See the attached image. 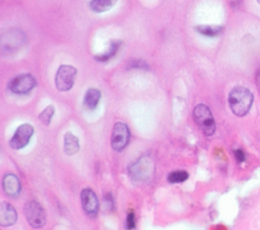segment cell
Masks as SVG:
<instances>
[{
	"mask_svg": "<svg viewBox=\"0 0 260 230\" xmlns=\"http://www.w3.org/2000/svg\"><path fill=\"white\" fill-rule=\"evenodd\" d=\"M254 96L252 92L243 85L235 87L229 95V105L232 112L238 117L247 115L253 105Z\"/></svg>",
	"mask_w": 260,
	"mask_h": 230,
	"instance_id": "6da1fadb",
	"label": "cell"
},
{
	"mask_svg": "<svg viewBox=\"0 0 260 230\" xmlns=\"http://www.w3.org/2000/svg\"><path fill=\"white\" fill-rule=\"evenodd\" d=\"M193 119L204 135L210 136L215 132L216 125L213 115L209 107L205 104H198L195 106L193 110Z\"/></svg>",
	"mask_w": 260,
	"mask_h": 230,
	"instance_id": "7a4b0ae2",
	"label": "cell"
},
{
	"mask_svg": "<svg viewBox=\"0 0 260 230\" xmlns=\"http://www.w3.org/2000/svg\"><path fill=\"white\" fill-rule=\"evenodd\" d=\"M25 43V34L18 28L8 30L1 36V52L10 54L17 52Z\"/></svg>",
	"mask_w": 260,
	"mask_h": 230,
	"instance_id": "3957f363",
	"label": "cell"
},
{
	"mask_svg": "<svg viewBox=\"0 0 260 230\" xmlns=\"http://www.w3.org/2000/svg\"><path fill=\"white\" fill-rule=\"evenodd\" d=\"M77 75V69L68 64L59 66L55 75V85L60 92H67L72 89Z\"/></svg>",
	"mask_w": 260,
	"mask_h": 230,
	"instance_id": "277c9868",
	"label": "cell"
},
{
	"mask_svg": "<svg viewBox=\"0 0 260 230\" xmlns=\"http://www.w3.org/2000/svg\"><path fill=\"white\" fill-rule=\"evenodd\" d=\"M37 85V79L29 73H22L12 77L7 88L8 90L16 95H25L32 91Z\"/></svg>",
	"mask_w": 260,
	"mask_h": 230,
	"instance_id": "5b68a950",
	"label": "cell"
},
{
	"mask_svg": "<svg viewBox=\"0 0 260 230\" xmlns=\"http://www.w3.org/2000/svg\"><path fill=\"white\" fill-rule=\"evenodd\" d=\"M24 214L28 224L34 228H41L46 224V212L36 200H29L25 204Z\"/></svg>",
	"mask_w": 260,
	"mask_h": 230,
	"instance_id": "8992f818",
	"label": "cell"
},
{
	"mask_svg": "<svg viewBox=\"0 0 260 230\" xmlns=\"http://www.w3.org/2000/svg\"><path fill=\"white\" fill-rule=\"evenodd\" d=\"M130 139V130L128 125L124 122H116L111 136V146L112 149L116 152L123 151Z\"/></svg>",
	"mask_w": 260,
	"mask_h": 230,
	"instance_id": "52a82bcc",
	"label": "cell"
},
{
	"mask_svg": "<svg viewBox=\"0 0 260 230\" xmlns=\"http://www.w3.org/2000/svg\"><path fill=\"white\" fill-rule=\"evenodd\" d=\"M153 172V164L147 157H141L129 167V174L134 180H146Z\"/></svg>",
	"mask_w": 260,
	"mask_h": 230,
	"instance_id": "ba28073f",
	"label": "cell"
},
{
	"mask_svg": "<svg viewBox=\"0 0 260 230\" xmlns=\"http://www.w3.org/2000/svg\"><path fill=\"white\" fill-rule=\"evenodd\" d=\"M34 127L29 123H23L19 125L9 141L10 147L13 150H20L26 147L31 136L34 135Z\"/></svg>",
	"mask_w": 260,
	"mask_h": 230,
	"instance_id": "9c48e42d",
	"label": "cell"
},
{
	"mask_svg": "<svg viewBox=\"0 0 260 230\" xmlns=\"http://www.w3.org/2000/svg\"><path fill=\"white\" fill-rule=\"evenodd\" d=\"M80 202L84 213L89 218H95L99 213V199L94 191L90 188H84L80 192Z\"/></svg>",
	"mask_w": 260,
	"mask_h": 230,
	"instance_id": "30bf717a",
	"label": "cell"
},
{
	"mask_svg": "<svg viewBox=\"0 0 260 230\" xmlns=\"http://www.w3.org/2000/svg\"><path fill=\"white\" fill-rule=\"evenodd\" d=\"M2 187L6 195L17 197L21 190V185L18 177L13 173H6L2 178Z\"/></svg>",
	"mask_w": 260,
	"mask_h": 230,
	"instance_id": "8fae6325",
	"label": "cell"
},
{
	"mask_svg": "<svg viewBox=\"0 0 260 230\" xmlns=\"http://www.w3.org/2000/svg\"><path fill=\"white\" fill-rule=\"evenodd\" d=\"M17 220L15 209L6 202L0 203V225L3 227L12 226Z\"/></svg>",
	"mask_w": 260,
	"mask_h": 230,
	"instance_id": "7c38bea8",
	"label": "cell"
},
{
	"mask_svg": "<svg viewBox=\"0 0 260 230\" xmlns=\"http://www.w3.org/2000/svg\"><path fill=\"white\" fill-rule=\"evenodd\" d=\"M122 44H123V42H122V41H119V40H113V41H111L108 50H107L106 52L102 53V54L95 55V56H94V59H95L98 62H101V63L108 62V61L111 60L113 57H115V55H116L117 52L119 51V49H120V47L122 46Z\"/></svg>",
	"mask_w": 260,
	"mask_h": 230,
	"instance_id": "4fadbf2b",
	"label": "cell"
},
{
	"mask_svg": "<svg viewBox=\"0 0 260 230\" xmlns=\"http://www.w3.org/2000/svg\"><path fill=\"white\" fill-rule=\"evenodd\" d=\"M101 96H102V94H101L100 90L94 89V88L88 89L85 92L84 99H83L84 106L89 110H94L99 105V102L101 100Z\"/></svg>",
	"mask_w": 260,
	"mask_h": 230,
	"instance_id": "5bb4252c",
	"label": "cell"
},
{
	"mask_svg": "<svg viewBox=\"0 0 260 230\" xmlns=\"http://www.w3.org/2000/svg\"><path fill=\"white\" fill-rule=\"evenodd\" d=\"M118 0H91L88 3V8L94 13H102L112 9Z\"/></svg>",
	"mask_w": 260,
	"mask_h": 230,
	"instance_id": "9a60e30c",
	"label": "cell"
},
{
	"mask_svg": "<svg viewBox=\"0 0 260 230\" xmlns=\"http://www.w3.org/2000/svg\"><path fill=\"white\" fill-rule=\"evenodd\" d=\"M79 151V140L71 132H67L64 135V152L68 156H72Z\"/></svg>",
	"mask_w": 260,
	"mask_h": 230,
	"instance_id": "2e32d148",
	"label": "cell"
},
{
	"mask_svg": "<svg viewBox=\"0 0 260 230\" xmlns=\"http://www.w3.org/2000/svg\"><path fill=\"white\" fill-rule=\"evenodd\" d=\"M194 30L205 37L208 38H214L219 36L222 32H223V27L220 25H210V24H200V25H196L194 27Z\"/></svg>",
	"mask_w": 260,
	"mask_h": 230,
	"instance_id": "e0dca14e",
	"label": "cell"
},
{
	"mask_svg": "<svg viewBox=\"0 0 260 230\" xmlns=\"http://www.w3.org/2000/svg\"><path fill=\"white\" fill-rule=\"evenodd\" d=\"M189 177L188 172L184 171V170H176L173 171L171 173H169L167 179L170 183H182L184 181H186Z\"/></svg>",
	"mask_w": 260,
	"mask_h": 230,
	"instance_id": "ac0fdd59",
	"label": "cell"
},
{
	"mask_svg": "<svg viewBox=\"0 0 260 230\" xmlns=\"http://www.w3.org/2000/svg\"><path fill=\"white\" fill-rule=\"evenodd\" d=\"M55 109L53 106H48L46 107L40 114H39V120L46 126H48L52 120V117L54 115Z\"/></svg>",
	"mask_w": 260,
	"mask_h": 230,
	"instance_id": "d6986e66",
	"label": "cell"
},
{
	"mask_svg": "<svg viewBox=\"0 0 260 230\" xmlns=\"http://www.w3.org/2000/svg\"><path fill=\"white\" fill-rule=\"evenodd\" d=\"M128 68H135V69H148V65L146 62L140 60V59H134L131 60L128 63Z\"/></svg>",
	"mask_w": 260,
	"mask_h": 230,
	"instance_id": "ffe728a7",
	"label": "cell"
},
{
	"mask_svg": "<svg viewBox=\"0 0 260 230\" xmlns=\"http://www.w3.org/2000/svg\"><path fill=\"white\" fill-rule=\"evenodd\" d=\"M135 228V214L133 210H129L126 217V229L133 230Z\"/></svg>",
	"mask_w": 260,
	"mask_h": 230,
	"instance_id": "44dd1931",
	"label": "cell"
},
{
	"mask_svg": "<svg viewBox=\"0 0 260 230\" xmlns=\"http://www.w3.org/2000/svg\"><path fill=\"white\" fill-rule=\"evenodd\" d=\"M234 156H235V159L237 160V162L239 164L243 163L246 161V154L243 150L241 149H237V150H234Z\"/></svg>",
	"mask_w": 260,
	"mask_h": 230,
	"instance_id": "7402d4cb",
	"label": "cell"
},
{
	"mask_svg": "<svg viewBox=\"0 0 260 230\" xmlns=\"http://www.w3.org/2000/svg\"><path fill=\"white\" fill-rule=\"evenodd\" d=\"M256 80H257V83H258V87H259V89H260V71L258 72V74H257V77H256Z\"/></svg>",
	"mask_w": 260,
	"mask_h": 230,
	"instance_id": "603a6c76",
	"label": "cell"
},
{
	"mask_svg": "<svg viewBox=\"0 0 260 230\" xmlns=\"http://www.w3.org/2000/svg\"><path fill=\"white\" fill-rule=\"evenodd\" d=\"M257 2H258V3H259V4H260V0H257Z\"/></svg>",
	"mask_w": 260,
	"mask_h": 230,
	"instance_id": "cb8c5ba5",
	"label": "cell"
}]
</instances>
